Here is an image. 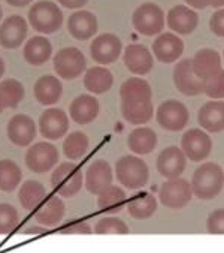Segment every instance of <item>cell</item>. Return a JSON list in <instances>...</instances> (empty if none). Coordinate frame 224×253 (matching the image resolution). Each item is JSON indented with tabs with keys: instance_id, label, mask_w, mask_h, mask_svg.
I'll return each mask as SVG.
<instances>
[{
	"instance_id": "obj_1",
	"label": "cell",
	"mask_w": 224,
	"mask_h": 253,
	"mask_svg": "<svg viewBox=\"0 0 224 253\" xmlns=\"http://www.w3.org/2000/svg\"><path fill=\"white\" fill-rule=\"evenodd\" d=\"M224 187V171L218 164L205 162L193 174V195L202 201H211L220 195Z\"/></svg>"
},
{
	"instance_id": "obj_2",
	"label": "cell",
	"mask_w": 224,
	"mask_h": 253,
	"mask_svg": "<svg viewBox=\"0 0 224 253\" xmlns=\"http://www.w3.org/2000/svg\"><path fill=\"white\" fill-rule=\"evenodd\" d=\"M29 23L36 32L42 35H51L60 30L63 24V12L60 6L54 2L40 0L29 9Z\"/></svg>"
},
{
	"instance_id": "obj_3",
	"label": "cell",
	"mask_w": 224,
	"mask_h": 253,
	"mask_svg": "<svg viewBox=\"0 0 224 253\" xmlns=\"http://www.w3.org/2000/svg\"><path fill=\"white\" fill-rule=\"evenodd\" d=\"M115 177L121 186L130 190L142 189L149 178V169L145 161L138 156H124L115 164Z\"/></svg>"
},
{
	"instance_id": "obj_4",
	"label": "cell",
	"mask_w": 224,
	"mask_h": 253,
	"mask_svg": "<svg viewBox=\"0 0 224 253\" xmlns=\"http://www.w3.org/2000/svg\"><path fill=\"white\" fill-rule=\"evenodd\" d=\"M84 183L82 171L74 162H62L54 168L51 174V184L59 196L72 198L81 189Z\"/></svg>"
},
{
	"instance_id": "obj_5",
	"label": "cell",
	"mask_w": 224,
	"mask_h": 253,
	"mask_svg": "<svg viewBox=\"0 0 224 253\" xmlns=\"http://www.w3.org/2000/svg\"><path fill=\"white\" fill-rule=\"evenodd\" d=\"M60 153L57 147L48 141L35 142L29 147L24 156L26 167L35 174H45L59 165Z\"/></svg>"
},
{
	"instance_id": "obj_6",
	"label": "cell",
	"mask_w": 224,
	"mask_h": 253,
	"mask_svg": "<svg viewBox=\"0 0 224 253\" xmlns=\"http://www.w3.org/2000/svg\"><path fill=\"white\" fill-rule=\"evenodd\" d=\"M54 71L62 80H76L85 72L87 69V60L82 51L76 46H66L54 56L52 60Z\"/></svg>"
},
{
	"instance_id": "obj_7",
	"label": "cell",
	"mask_w": 224,
	"mask_h": 253,
	"mask_svg": "<svg viewBox=\"0 0 224 253\" xmlns=\"http://www.w3.org/2000/svg\"><path fill=\"white\" fill-rule=\"evenodd\" d=\"M158 199L166 209L171 210H181L190 204L193 199V189L191 183L178 177L166 180L158 190Z\"/></svg>"
},
{
	"instance_id": "obj_8",
	"label": "cell",
	"mask_w": 224,
	"mask_h": 253,
	"mask_svg": "<svg viewBox=\"0 0 224 253\" xmlns=\"http://www.w3.org/2000/svg\"><path fill=\"white\" fill-rule=\"evenodd\" d=\"M133 27L144 36H154L161 33L164 29V12L155 3H144L141 5L132 17Z\"/></svg>"
},
{
	"instance_id": "obj_9",
	"label": "cell",
	"mask_w": 224,
	"mask_h": 253,
	"mask_svg": "<svg viewBox=\"0 0 224 253\" xmlns=\"http://www.w3.org/2000/svg\"><path fill=\"white\" fill-rule=\"evenodd\" d=\"M123 53V42L114 33H102L90 45L91 59L97 65H111L118 60Z\"/></svg>"
},
{
	"instance_id": "obj_10",
	"label": "cell",
	"mask_w": 224,
	"mask_h": 253,
	"mask_svg": "<svg viewBox=\"0 0 224 253\" xmlns=\"http://www.w3.org/2000/svg\"><path fill=\"white\" fill-rule=\"evenodd\" d=\"M155 117H157L158 125L163 129L171 130V132H178L187 126L190 114H188L187 107L183 102H180L177 99H169L157 108Z\"/></svg>"
},
{
	"instance_id": "obj_11",
	"label": "cell",
	"mask_w": 224,
	"mask_h": 253,
	"mask_svg": "<svg viewBox=\"0 0 224 253\" xmlns=\"http://www.w3.org/2000/svg\"><path fill=\"white\" fill-rule=\"evenodd\" d=\"M181 148L191 162L205 161L212 151V139L202 129H190L181 138Z\"/></svg>"
},
{
	"instance_id": "obj_12",
	"label": "cell",
	"mask_w": 224,
	"mask_h": 253,
	"mask_svg": "<svg viewBox=\"0 0 224 253\" xmlns=\"http://www.w3.org/2000/svg\"><path fill=\"white\" fill-rule=\"evenodd\" d=\"M37 126L45 139L55 141L66 136L69 130V117L60 108H46L40 114Z\"/></svg>"
},
{
	"instance_id": "obj_13",
	"label": "cell",
	"mask_w": 224,
	"mask_h": 253,
	"mask_svg": "<svg viewBox=\"0 0 224 253\" xmlns=\"http://www.w3.org/2000/svg\"><path fill=\"white\" fill-rule=\"evenodd\" d=\"M174 84L177 90L186 96H197L205 93V81L196 75L191 59L178 62L174 69Z\"/></svg>"
},
{
	"instance_id": "obj_14",
	"label": "cell",
	"mask_w": 224,
	"mask_h": 253,
	"mask_svg": "<svg viewBox=\"0 0 224 253\" xmlns=\"http://www.w3.org/2000/svg\"><path fill=\"white\" fill-rule=\"evenodd\" d=\"M157 171L161 177L166 180L169 178H178L184 172L187 167V156L184 155L183 148H178L175 145H171L164 148L157 158Z\"/></svg>"
},
{
	"instance_id": "obj_15",
	"label": "cell",
	"mask_w": 224,
	"mask_h": 253,
	"mask_svg": "<svg viewBox=\"0 0 224 253\" xmlns=\"http://www.w3.org/2000/svg\"><path fill=\"white\" fill-rule=\"evenodd\" d=\"M6 133L9 141L17 147L30 145L37 133V126L35 120L27 114H15L6 126Z\"/></svg>"
},
{
	"instance_id": "obj_16",
	"label": "cell",
	"mask_w": 224,
	"mask_h": 253,
	"mask_svg": "<svg viewBox=\"0 0 224 253\" xmlns=\"http://www.w3.org/2000/svg\"><path fill=\"white\" fill-rule=\"evenodd\" d=\"M27 32V21L21 15H11L0 24V45L6 49H15L23 45Z\"/></svg>"
},
{
	"instance_id": "obj_17",
	"label": "cell",
	"mask_w": 224,
	"mask_h": 253,
	"mask_svg": "<svg viewBox=\"0 0 224 253\" xmlns=\"http://www.w3.org/2000/svg\"><path fill=\"white\" fill-rule=\"evenodd\" d=\"M112 180H114V171L111 165L103 159H97L88 165L84 175V186L91 195H99L112 184Z\"/></svg>"
},
{
	"instance_id": "obj_18",
	"label": "cell",
	"mask_w": 224,
	"mask_h": 253,
	"mask_svg": "<svg viewBox=\"0 0 224 253\" xmlns=\"http://www.w3.org/2000/svg\"><path fill=\"white\" fill-rule=\"evenodd\" d=\"M152 53L161 63H175L184 53V42L175 33H161L152 42Z\"/></svg>"
},
{
	"instance_id": "obj_19",
	"label": "cell",
	"mask_w": 224,
	"mask_h": 253,
	"mask_svg": "<svg viewBox=\"0 0 224 253\" xmlns=\"http://www.w3.org/2000/svg\"><path fill=\"white\" fill-rule=\"evenodd\" d=\"M126 68L135 75H145L154 66V59L149 49L142 43H130L123 53Z\"/></svg>"
},
{
	"instance_id": "obj_20",
	"label": "cell",
	"mask_w": 224,
	"mask_h": 253,
	"mask_svg": "<svg viewBox=\"0 0 224 253\" xmlns=\"http://www.w3.org/2000/svg\"><path fill=\"white\" fill-rule=\"evenodd\" d=\"M33 94L43 107H52L60 100L63 94L62 81L54 75H42L33 85Z\"/></svg>"
},
{
	"instance_id": "obj_21",
	"label": "cell",
	"mask_w": 224,
	"mask_h": 253,
	"mask_svg": "<svg viewBox=\"0 0 224 253\" xmlns=\"http://www.w3.org/2000/svg\"><path fill=\"white\" fill-rule=\"evenodd\" d=\"M66 213V206L60 196H48L35 211V220L46 228L57 226Z\"/></svg>"
},
{
	"instance_id": "obj_22",
	"label": "cell",
	"mask_w": 224,
	"mask_h": 253,
	"mask_svg": "<svg viewBox=\"0 0 224 253\" xmlns=\"http://www.w3.org/2000/svg\"><path fill=\"white\" fill-rule=\"evenodd\" d=\"M68 30L76 41H88L99 30L97 17L90 11H76L68 20Z\"/></svg>"
},
{
	"instance_id": "obj_23",
	"label": "cell",
	"mask_w": 224,
	"mask_h": 253,
	"mask_svg": "<svg viewBox=\"0 0 224 253\" xmlns=\"http://www.w3.org/2000/svg\"><path fill=\"white\" fill-rule=\"evenodd\" d=\"M167 26L178 35H190L199 24L197 14L186 5H178L167 12Z\"/></svg>"
},
{
	"instance_id": "obj_24",
	"label": "cell",
	"mask_w": 224,
	"mask_h": 253,
	"mask_svg": "<svg viewBox=\"0 0 224 253\" xmlns=\"http://www.w3.org/2000/svg\"><path fill=\"white\" fill-rule=\"evenodd\" d=\"M99 100L91 94H79L72 100L69 107L71 119L76 125H88L94 122L99 116Z\"/></svg>"
},
{
	"instance_id": "obj_25",
	"label": "cell",
	"mask_w": 224,
	"mask_h": 253,
	"mask_svg": "<svg viewBox=\"0 0 224 253\" xmlns=\"http://www.w3.org/2000/svg\"><path fill=\"white\" fill-rule=\"evenodd\" d=\"M52 56V45L45 36H33L26 41L23 57L32 66H43Z\"/></svg>"
},
{
	"instance_id": "obj_26",
	"label": "cell",
	"mask_w": 224,
	"mask_h": 253,
	"mask_svg": "<svg viewBox=\"0 0 224 253\" xmlns=\"http://www.w3.org/2000/svg\"><path fill=\"white\" fill-rule=\"evenodd\" d=\"M199 125L203 130L218 133L224 130V102L209 100L200 110L197 116Z\"/></svg>"
},
{
	"instance_id": "obj_27",
	"label": "cell",
	"mask_w": 224,
	"mask_h": 253,
	"mask_svg": "<svg viewBox=\"0 0 224 253\" xmlns=\"http://www.w3.org/2000/svg\"><path fill=\"white\" fill-rule=\"evenodd\" d=\"M121 114L130 125H145L154 116L151 100H121Z\"/></svg>"
},
{
	"instance_id": "obj_28",
	"label": "cell",
	"mask_w": 224,
	"mask_h": 253,
	"mask_svg": "<svg viewBox=\"0 0 224 253\" xmlns=\"http://www.w3.org/2000/svg\"><path fill=\"white\" fill-rule=\"evenodd\" d=\"M191 63H193V69H194L196 75L199 78H202L203 81L221 69L220 54L212 48L199 49V51L194 54V57L191 59Z\"/></svg>"
},
{
	"instance_id": "obj_29",
	"label": "cell",
	"mask_w": 224,
	"mask_h": 253,
	"mask_svg": "<svg viewBox=\"0 0 224 253\" xmlns=\"http://www.w3.org/2000/svg\"><path fill=\"white\" fill-rule=\"evenodd\" d=\"M46 196H48L46 189L43 187V184H40L36 180H27L18 189L20 204H21L23 209H26L29 211L37 210Z\"/></svg>"
},
{
	"instance_id": "obj_30",
	"label": "cell",
	"mask_w": 224,
	"mask_h": 253,
	"mask_svg": "<svg viewBox=\"0 0 224 253\" xmlns=\"http://www.w3.org/2000/svg\"><path fill=\"white\" fill-rule=\"evenodd\" d=\"M126 198L127 195L121 187L111 184L97 195V206L106 214H117L124 209Z\"/></svg>"
},
{
	"instance_id": "obj_31",
	"label": "cell",
	"mask_w": 224,
	"mask_h": 253,
	"mask_svg": "<svg viewBox=\"0 0 224 253\" xmlns=\"http://www.w3.org/2000/svg\"><path fill=\"white\" fill-rule=\"evenodd\" d=\"M112 84H114L112 72L103 66H93L87 69L84 75V85L93 94H103L109 91Z\"/></svg>"
},
{
	"instance_id": "obj_32",
	"label": "cell",
	"mask_w": 224,
	"mask_h": 253,
	"mask_svg": "<svg viewBox=\"0 0 224 253\" xmlns=\"http://www.w3.org/2000/svg\"><path fill=\"white\" fill-rule=\"evenodd\" d=\"M158 207L157 198L148 192L144 193H138L136 196H133L129 202H127V213L138 220H145L149 219L155 214Z\"/></svg>"
},
{
	"instance_id": "obj_33",
	"label": "cell",
	"mask_w": 224,
	"mask_h": 253,
	"mask_svg": "<svg viewBox=\"0 0 224 253\" xmlns=\"http://www.w3.org/2000/svg\"><path fill=\"white\" fill-rule=\"evenodd\" d=\"M127 145L135 155H149L157 145V135L149 127H136L127 138Z\"/></svg>"
},
{
	"instance_id": "obj_34",
	"label": "cell",
	"mask_w": 224,
	"mask_h": 253,
	"mask_svg": "<svg viewBox=\"0 0 224 253\" xmlns=\"http://www.w3.org/2000/svg\"><path fill=\"white\" fill-rule=\"evenodd\" d=\"M26 88L23 83L15 78H6L0 81V100L5 108H17L24 99Z\"/></svg>"
},
{
	"instance_id": "obj_35",
	"label": "cell",
	"mask_w": 224,
	"mask_h": 253,
	"mask_svg": "<svg viewBox=\"0 0 224 253\" xmlns=\"http://www.w3.org/2000/svg\"><path fill=\"white\" fill-rule=\"evenodd\" d=\"M23 172L21 168L11 159L0 161V190L14 192L21 186Z\"/></svg>"
},
{
	"instance_id": "obj_36",
	"label": "cell",
	"mask_w": 224,
	"mask_h": 253,
	"mask_svg": "<svg viewBox=\"0 0 224 253\" xmlns=\"http://www.w3.org/2000/svg\"><path fill=\"white\" fill-rule=\"evenodd\" d=\"M121 100H151V85L142 78H129L120 88Z\"/></svg>"
},
{
	"instance_id": "obj_37",
	"label": "cell",
	"mask_w": 224,
	"mask_h": 253,
	"mask_svg": "<svg viewBox=\"0 0 224 253\" xmlns=\"http://www.w3.org/2000/svg\"><path fill=\"white\" fill-rule=\"evenodd\" d=\"M88 147H90L88 136L84 132L76 130L66 136L63 142V153L69 161H78L87 155Z\"/></svg>"
},
{
	"instance_id": "obj_38",
	"label": "cell",
	"mask_w": 224,
	"mask_h": 253,
	"mask_svg": "<svg viewBox=\"0 0 224 253\" xmlns=\"http://www.w3.org/2000/svg\"><path fill=\"white\" fill-rule=\"evenodd\" d=\"M130 229L118 217H102L97 220L94 225V234L97 235H109V234H118V235H126L129 234Z\"/></svg>"
},
{
	"instance_id": "obj_39",
	"label": "cell",
	"mask_w": 224,
	"mask_h": 253,
	"mask_svg": "<svg viewBox=\"0 0 224 253\" xmlns=\"http://www.w3.org/2000/svg\"><path fill=\"white\" fill-rule=\"evenodd\" d=\"M20 223L18 211L14 206L2 202L0 204V234H11Z\"/></svg>"
},
{
	"instance_id": "obj_40",
	"label": "cell",
	"mask_w": 224,
	"mask_h": 253,
	"mask_svg": "<svg viewBox=\"0 0 224 253\" xmlns=\"http://www.w3.org/2000/svg\"><path fill=\"white\" fill-rule=\"evenodd\" d=\"M205 94L214 100L224 99V69H220L205 80Z\"/></svg>"
},
{
	"instance_id": "obj_41",
	"label": "cell",
	"mask_w": 224,
	"mask_h": 253,
	"mask_svg": "<svg viewBox=\"0 0 224 253\" xmlns=\"http://www.w3.org/2000/svg\"><path fill=\"white\" fill-rule=\"evenodd\" d=\"M206 229L212 235H224V209H217L208 216Z\"/></svg>"
},
{
	"instance_id": "obj_42",
	"label": "cell",
	"mask_w": 224,
	"mask_h": 253,
	"mask_svg": "<svg viewBox=\"0 0 224 253\" xmlns=\"http://www.w3.org/2000/svg\"><path fill=\"white\" fill-rule=\"evenodd\" d=\"M60 234H63V235H71V234H84V235H88V234H93V229H91V226L87 222L76 220V222L68 223L60 231Z\"/></svg>"
},
{
	"instance_id": "obj_43",
	"label": "cell",
	"mask_w": 224,
	"mask_h": 253,
	"mask_svg": "<svg viewBox=\"0 0 224 253\" xmlns=\"http://www.w3.org/2000/svg\"><path fill=\"white\" fill-rule=\"evenodd\" d=\"M209 27L212 33H215L220 38H224V8L212 14L209 20Z\"/></svg>"
},
{
	"instance_id": "obj_44",
	"label": "cell",
	"mask_w": 224,
	"mask_h": 253,
	"mask_svg": "<svg viewBox=\"0 0 224 253\" xmlns=\"http://www.w3.org/2000/svg\"><path fill=\"white\" fill-rule=\"evenodd\" d=\"M59 5H62L63 8H68V9H78V8H82L88 0H57Z\"/></svg>"
},
{
	"instance_id": "obj_45",
	"label": "cell",
	"mask_w": 224,
	"mask_h": 253,
	"mask_svg": "<svg viewBox=\"0 0 224 253\" xmlns=\"http://www.w3.org/2000/svg\"><path fill=\"white\" fill-rule=\"evenodd\" d=\"M186 3L194 9H205L209 6V0H186Z\"/></svg>"
},
{
	"instance_id": "obj_46",
	"label": "cell",
	"mask_w": 224,
	"mask_h": 253,
	"mask_svg": "<svg viewBox=\"0 0 224 253\" xmlns=\"http://www.w3.org/2000/svg\"><path fill=\"white\" fill-rule=\"evenodd\" d=\"M6 2L11 6H15V8H26V6L32 5L33 0H6Z\"/></svg>"
},
{
	"instance_id": "obj_47",
	"label": "cell",
	"mask_w": 224,
	"mask_h": 253,
	"mask_svg": "<svg viewBox=\"0 0 224 253\" xmlns=\"http://www.w3.org/2000/svg\"><path fill=\"white\" fill-rule=\"evenodd\" d=\"M46 226H32V228H27L26 231H24V234H27V235H33V234H43V232H46Z\"/></svg>"
},
{
	"instance_id": "obj_48",
	"label": "cell",
	"mask_w": 224,
	"mask_h": 253,
	"mask_svg": "<svg viewBox=\"0 0 224 253\" xmlns=\"http://www.w3.org/2000/svg\"><path fill=\"white\" fill-rule=\"evenodd\" d=\"M209 6H212V8H223L224 6V0H209Z\"/></svg>"
},
{
	"instance_id": "obj_49",
	"label": "cell",
	"mask_w": 224,
	"mask_h": 253,
	"mask_svg": "<svg viewBox=\"0 0 224 253\" xmlns=\"http://www.w3.org/2000/svg\"><path fill=\"white\" fill-rule=\"evenodd\" d=\"M5 62H3V59L2 57H0V78H2L3 77V74H5Z\"/></svg>"
},
{
	"instance_id": "obj_50",
	"label": "cell",
	"mask_w": 224,
	"mask_h": 253,
	"mask_svg": "<svg viewBox=\"0 0 224 253\" xmlns=\"http://www.w3.org/2000/svg\"><path fill=\"white\" fill-rule=\"evenodd\" d=\"M3 110H5V107H3V104H2V100H0V114L3 113Z\"/></svg>"
},
{
	"instance_id": "obj_51",
	"label": "cell",
	"mask_w": 224,
	"mask_h": 253,
	"mask_svg": "<svg viewBox=\"0 0 224 253\" xmlns=\"http://www.w3.org/2000/svg\"><path fill=\"white\" fill-rule=\"evenodd\" d=\"M2 17H3V11H2V6H0V21H2Z\"/></svg>"
}]
</instances>
